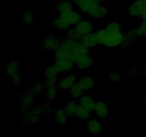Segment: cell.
Returning <instances> with one entry per match:
<instances>
[{"instance_id": "1", "label": "cell", "mask_w": 146, "mask_h": 137, "mask_svg": "<svg viewBox=\"0 0 146 137\" xmlns=\"http://www.w3.org/2000/svg\"><path fill=\"white\" fill-rule=\"evenodd\" d=\"M98 44L108 47H117L123 45L125 35L121 31V26L117 22L108 24L104 29H100L95 33Z\"/></svg>"}, {"instance_id": "2", "label": "cell", "mask_w": 146, "mask_h": 137, "mask_svg": "<svg viewBox=\"0 0 146 137\" xmlns=\"http://www.w3.org/2000/svg\"><path fill=\"white\" fill-rule=\"evenodd\" d=\"M75 42L76 41H71L68 38L61 41L59 47L56 50V59H68L72 61L73 48Z\"/></svg>"}, {"instance_id": "3", "label": "cell", "mask_w": 146, "mask_h": 137, "mask_svg": "<svg viewBox=\"0 0 146 137\" xmlns=\"http://www.w3.org/2000/svg\"><path fill=\"white\" fill-rule=\"evenodd\" d=\"M44 112L41 109V106L33 108L32 109L26 112L22 118L23 124L26 125L36 124L40 121V116Z\"/></svg>"}, {"instance_id": "4", "label": "cell", "mask_w": 146, "mask_h": 137, "mask_svg": "<svg viewBox=\"0 0 146 137\" xmlns=\"http://www.w3.org/2000/svg\"><path fill=\"white\" fill-rule=\"evenodd\" d=\"M59 71L57 70L55 66H49L46 68L44 71V74L45 76V81H44V86L48 88L50 86H56L57 81V76Z\"/></svg>"}, {"instance_id": "5", "label": "cell", "mask_w": 146, "mask_h": 137, "mask_svg": "<svg viewBox=\"0 0 146 137\" xmlns=\"http://www.w3.org/2000/svg\"><path fill=\"white\" fill-rule=\"evenodd\" d=\"M35 94L31 90H29L27 93L23 94L20 98L19 106L23 112H27L32 106L33 102L35 99Z\"/></svg>"}, {"instance_id": "6", "label": "cell", "mask_w": 146, "mask_h": 137, "mask_svg": "<svg viewBox=\"0 0 146 137\" xmlns=\"http://www.w3.org/2000/svg\"><path fill=\"white\" fill-rule=\"evenodd\" d=\"M146 7V0L135 1L128 9V14L131 17H139Z\"/></svg>"}, {"instance_id": "7", "label": "cell", "mask_w": 146, "mask_h": 137, "mask_svg": "<svg viewBox=\"0 0 146 137\" xmlns=\"http://www.w3.org/2000/svg\"><path fill=\"white\" fill-rule=\"evenodd\" d=\"M74 1L81 11L88 14H91L99 4V3L91 0H74Z\"/></svg>"}, {"instance_id": "8", "label": "cell", "mask_w": 146, "mask_h": 137, "mask_svg": "<svg viewBox=\"0 0 146 137\" xmlns=\"http://www.w3.org/2000/svg\"><path fill=\"white\" fill-rule=\"evenodd\" d=\"M89 49L84 46L81 41H76L73 48L72 61L75 63L80 57L88 54Z\"/></svg>"}, {"instance_id": "9", "label": "cell", "mask_w": 146, "mask_h": 137, "mask_svg": "<svg viewBox=\"0 0 146 137\" xmlns=\"http://www.w3.org/2000/svg\"><path fill=\"white\" fill-rule=\"evenodd\" d=\"M61 41L54 36H48L44 39L41 44V48L48 51H54L58 49Z\"/></svg>"}, {"instance_id": "10", "label": "cell", "mask_w": 146, "mask_h": 137, "mask_svg": "<svg viewBox=\"0 0 146 137\" xmlns=\"http://www.w3.org/2000/svg\"><path fill=\"white\" fill-rule=\"evenodd\" d=\"M74 29L82 37V36L92 32L94 27L91 21H89L88 20H81L78 24H76Z\"/></svg>"}, {"instance_id": "11", "label": "cell", "mask_w": 146, "mask_h": 137, "mask_svg": "<svg viewBox=\"0 0 146 137\" xmlns=\"http://www.w3.org/2000/svg\"><path fill=\"white\" fill-rule=\"evenodd\" d=\"M54 65L59 72H64L72 69L74 61L68 59H57Z\"/></svg>"}, {"instance_id": "12", "label": "cell", "mask_w": 146, "mask_h": 137, "mask_svg": "<svg viewBox=\"0 0 146 137\" xmlns=\"http://www.w3.org/2000/svg\"><path fill=\"white\" fill-rule=\"evenodd\" d=\"M76 76L74 74H69L58 81V86L60 89L69 90L76 84Z\"/></svg>"}, {"instance_id": "13", "label": "cell", "mask_w": 146, "mask_h": 137, "mask_svg": "<svg viewBox=\"0 0 146 137\" xmlns=\"http://www.w3.org/2000/svg\"><path fill=\"white\" fill-rule=\"evenodd\" d=\"M75 63L77 67L81 69H88L94 65V61L92 57H90L89 54H86L80 57Z\"/></svg>"}, {"instance_id": "14", "label": "cell", "mask_w": 146, "mask_h": 137, "mask_svg": "<svg viewBox=\"0 0 146 137\" xmlns=\"http://www.w3.org/2000/svg\"><path fill=\"white\" fill-rule=\"evenodd\" d=\"M80 106L89 110L90 111H94L96 102L92 96L89 95H83L80 97Z\"/></svg>"}, {"instance_id": "15", "label": "cell", "mask_w": 146, "mask_h": 137, "mask_svg": "<svg viewBox=\"0 0 146 137\" xmlns=\"http://www.w3.org/2000/svg\"><path fill=\"white\" fill-rule=\"evenodd\" d=\"M96 114L97 116L101 118H105L109 115V109L106 104L103 101L96 102L95 108H94Z\"/></svg>"}, {"instance_id": "16", "label": "cell", "mask_w": 146, "mask_h": 137, "mask_svg": "<svg viewBox=\"0 0 146 137\" xmlns=\"http://www.w3.org/2000/svg\"><path fill=\"white\" fill-rule=\"evenodd\" d=\"M78 84L83 91H88L92 89L95 86V81L89 76H84L78 81Z\"/></svg>"}, {"instance_id": "17", "label": "cell", "mask_w": 146, "mask_h": 137, "mask_svg": "<svg viewBox=\"0 0 146 137\" xmlns=\"http://www.w3.org/2000/svg\"><path fill=\"white\" fill-rule=\"evenodd\" d=\"M81 42L88 49L93 48L98 44L95 34H92V33L82 36L81 38Z\"/></svg>"}, {"instance_id": "18", "label": "cell", "mask_w": 146, "mask_h": 137, "mask_svg": "<svg viewBox=\"0 0 146 137\" xmlns=\"http://www.w3.org/2000/svg\"><path fill=\"white\" fill-rule=\"evenodd\" d=\"M60 16L64 17L71 25H73V24H75L76 25L79 21H81V14L77 12V11H74V10L68 13H66L64 14H60Z\"/></svg>"}, {"instance_id": "19", "label": "cell", "mask_w": 146, "mask_h": 137, "mask_svg": "<svg viewBox=\"0 0 146 137\" xmlns=\"http://www.w3.org/2000/svg\"><path fill=\"white\" fill-rule=\"evenodd\" d=\"M102 124L97 119H91L87 122L88 131L93 135H96L99 134L102 130Z\"/></svg>"}, {"instance_id": "20", "label": "cell", "mask_w": 146, "mask_h": 137, "mask_svg": "<svg viewBox=\"0 0 146 137\" xmlns=\"http://www.w3.org/2000/svg\"><path fill=\"white\" fill-rule=\"evenodd\" d=\"M19 63L17 60H11L5 67V74L11 78L13 76L19 74Z\"/></svg>"}, {"instance_id": "21", "label": "cell", "mask_w": 146, "mask_h": 137, "mask_svg": "<svg viewBox=\"0 0 146 137\" xmlns=\"http://www.w3.org/2000/svg\"><path fill=\"white\" fill-rule=\"evenodd\" d=\"M53 25L57 29L65 31V30H68L69 29L71 24L64 17H62L61 16H59L58 18H56L53 21Z\"/></svg>"}, {"instance_id": "22", "label": "cell", "mask_w": 146, "mask_h": 137, "mask_svg": "<svg viewBox=\"0 0 146 137\" xmlns=\"http://www.w3.org/2000/svg\"><path fill=\"white\" fill-rule=\"evenodd\" d=\"M107 13H108V9L106 7H104V6L101 5V4H99L97 6L96 8L89 15L91 16V17H93V18L100 19L105 17L107 14Z\"/></svg>"}, {"instance_id": "23", "label": "cell", "mask_w": 146, "mask_h": 137, "mask_svg": "<svg viewBox=\"0 0 146 137\" xmlns=\"http://www.w3.org/2000/svg\"><path fill=\"white\" fill-rule=\"evenodd\" d=\"M57 10L60 14H64L73 10V4L70 1H61L57 4Z\"/></svg>"}, {"instance_id": "24", "label": "cell", "mask_w": 146, "mask_h": 137, "mask_svg": "<svg viewBox=\"0 0 146 137\" xmlns=\"http://www.w3.org/2000/svg\"><path fill=\"white\" fill-rule=\"evenodd\" d=\"M68 114L65 111L64 108H60L57 110L55 113V119L56 121L60 125H64L67 122L68 120Z\"/></svg>"}, {"instance_id": "25", "label": "cell", "mask_w": 146, "mask_h": 137, "mask_svg": "<svg viewBox=\"0 0 146 137\" xmlns=\"http://www.w3.org/2000/svg\"><path fill=\"white\" fill-rule=\"evenodd\" d=\"M78 107H79V105H78L75 101H70L65 106L64 110L68 116H76Z\"/></svg>"}, {"instance_id": "26", "label": "cell", "mask_w": 146, "mask_h": 137, "mask_svg": "<svg viewBox=\"0 0 146 137\" xmlns=\"http://www.w3.org/2000/svg\"><path fill=\"white\" fill-rule=\"evenodd\" d=\"M137 37H137L135 29L128 31L125 35V39H124V43L123 46L125 47V46H130L131 44H133Z\"/></svg>"}, {"instance_id": "27", "label": "cell", "mask_w": 146, "mask_h": 137, "mask_svg": "<svg viewBox=\"0 0 146 137\" xmlns=\"http://www.w3.org/2000/svg\"><path fill=\"white\" fill-rule=\"evenodd\" d=\"M83 91H83L82 88H81V86H80L78 83H76L69 89L70 95L71 96L72 98H80L81 96V94H82Z\"/></svg>"}, {"instance_id": "28", "label": "cell", "mask_w": 146, "mask_h": 137, "mask_svg": "<svg viewBox=\"0 0 146 137\" xmlns=\"http://www.w3.org/2000/svg\"><path fill=\"white\" fill-rule=\"evenodd\" d=\"M90 112L91 111L79 105L78 111H77L76 116L81 120H87L90 116Z\"/></svg>"}, {"instance_id": "29", "label": "cell", "mask_w": 146, "mask_h": 137, "mask_svg": "<svg viewBox=\"0 0 146 137\" xmlns=\"http://www.w3.org/2000/svg\"><path fill=\"white\" fill-rule=\"evenodd\" d=\"M57 94H58V89H57L55 86L48 87V89H47L46 94V99L48 101H53V100L56 98Z\"/></svg>"}, {"instance_id": "30", "label": "cell", "mask_w": 146, "mask_h": 137, "mask_svg": "<svg viewBox=\"0 0 146 137\" xmlns=\"http://www.w3.org/2000/svg\"><path fill=\"white\" fill-rule=\"evenodd\" d=\"M67 38L68 39L74 41H78V40L81 39V36L80 35L79 33L75 29H68V32H67Z\"/></svg>"}, {"instance_id": "31", "label": "cell", "mask_w": 146, "mask_h": 137, "mask_svg": "<svg viewBox=\"0 0 146 137\" xmlns=\"http://www.w3.org/2000/svg\"><path fill=\"white\" fill-rule=\"evenodd\" d=\"M137 37L139 38H143L146 37V20H143L139 27L135 29Z\"/></svg>"}, {"instance_id": "32", "label": "cell", "mask_w": 146, "mask_h": 137, "mask_svg": "<svg viewBox=\"0 0 146 137\" xmlns=\"http://www.w3.org/2000/svg\"><path fill=\"white\" fill-rule=\"evenodd\" d=\"M43 88H44V85H43L42 83L39 82V81H36V83H34V86L31 90L35 95H36V94H39L43 91Z\"/></svg>"}, {"instance_id": "33", "label": "cell", "mask_w": 146, "mask_h": 137, "mask_svg": "<svg viewBox=\"0 0 146 137\" xmlns=\"http://www.w3.org/2000/svg\"><path fill=\"white\" fill-rule=\"evenodd\" d=\"M23 20L26 24H31L34 21V15L31 11H27L23 16Z\"/></svg>"}, {"instance_id": "34", "label": "cell", "mask_w": 146, "mask_h": 137, "mask_svg": "<svg viewBox=\"0 0 146 137\" xmlns=\"http://www.w3.org/2000/svg\"><path fill=\"white\" fill-rule=\"evenodd\" d=\"M109 78L113 82H118L121 79V76L116 71H111L109 73Z\"/></svg>"}, {"instance_id": "35", "label": "cell", "mask_w": 146, "mask_h": 137, "mask_svg": "<svg viewBox=\"0 0 146 137\" xmlns=\"http://www.w3.org/2000/svg\"><path fill=\"white\" fill-rule=\"evenodd\" d=\"M10 80H11V83L15 86H17L21 84V77H20L19 74H16V75L13 76L10 78Z\"/></svg>"}, {"instance_id": "36", "label": "cell", "mask_w": 146, "mask_h": 137, "mask_svg": "<svg viewBox=\"0 0 146 137\" xmlns=\"http://www.w3.org/2000/svg\"><path fill=\"white\" fill-rule=\"evenodd\" d=\"M138 70L137 69L136 67H131V68L129 69V71H128V74L131 76L132 77H135L138 75Z\"/></svg>"}, {"instance_id": "37", "label": "cell", "mask_w": 146, "mask_h": 137, "mask_svg": "<svg viewBox=\"0 0 146 137\" xmlns=\"http://www.w3.org/2000/svg\"><path fill=\"white\" fill-rule=\"evenodd\" d=\"M41 107L44 113H48L51 111V108H50V106L48 104H42V105H41Z\"/></svg>"}, {"instance_id": "38", "label": "cell", "mask_w": 146, "mask_h": 137, "mask_svg": "<svg viewBox=\"0 0 146 137\" xmlns=\"http://www.w3.org/2000/svg\"><path fill=\"white\" fill-rule=\"evenodd\" d=\"M140 17H141L143 20H146V7L145 9H144V11H143L142 14H141Z\"/></svg>"}, {"instance_id": "39", "label": "cell", "mask_w": 146, "mask_h": 137, "mask_svg": "<svg viewBox=\"0 0 146 137\" xmlns=\"http://www.w3.org/2000/svg\"><path fill=\"white\" fill-rule=\"evenodd\" d=\"M91 1H95V2H97V3H99V4H101V2L104 1V0H91Z\"/></svg>"}, {"instance_id": "40", "label": "cell", "mask_w": 146, "mask_h": 137, "mask_svg": "<svg viewBox=\"0 0 146 137\" xmlns=\"http://www.w3.org/2000/svg\"><path fill=\"white\" fill-rule=\"evenodd\" d=\"M144 71H145V76H146V65H145V68H144Z\"/></svg>"}, {"instance_id": "41", "label": "cell", "mask_w": 146, "mask_h": 137, "mask_svg": "<svg viewBox=\"0 0 146 137\" xmlns=\"http://www.w3.org/2000/svg\"><path fill=\"white\" fill-rule=\"evenodd\" d=\"M144 104H145V105H146V96H145V99H144Z\"/></svg>"}, {"instance_id": "42", "label": "cell", "mask_w": 146, "mask_h": 137, "mask_svg": "<svg viewBox=\"0 0 146 137\" xmlns=\"http://www.w3.org/2000/svg\"><path fill=\"white\" fill-rule=\"evenodd\" d=\"M132 1H137V0H132Z\"/></svg>"}, {"instance_id": "43", "label": "cell", "mask_w": 146, "mask_h": 137, "mask_svg": "<svg viewBox=\"0 0 146 137\" xmlns=\"http://www.w3.org/2000/svg\"><path fill=\"white\" fill-rule=\"evenodd\" d=\"M61 137H64V136H61Z\"/></svg>"}]
</instances>
